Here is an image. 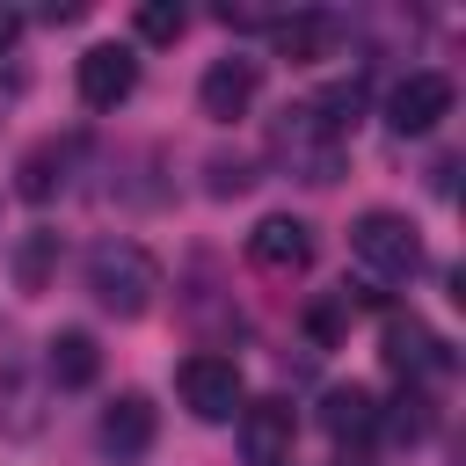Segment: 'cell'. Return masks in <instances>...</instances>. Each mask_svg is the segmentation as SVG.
I'll return each instance as SVG.
<instances>
[{"instance_id": "1", "label": "cell", "mask_w": 466, "mask_h": 466, "mask_svg": "<svg viewBox=\"0 0 466 466\" xmlns=\"http://www.w3.org/2000/svg\"><path fill=\"white\" fill-rule=\"evenodd\" d=\"M87 291H95V306L102 313H116V320H138L146 306H153V291H160V262L138 248V240H124V233H102L95 248H87Z\"/></svg>"}, {"instance_id": "2", "label": "cell", "mask_w": 466, "mask_h": 466, "mask_svg": "<svg viewBox=\"0 0 466 466\" xmlns=\"http://www.w3.org/2000/svg\"><path fill=\"white\" fill-rule=\"evenodd\" d=\"M269 153L299 175V182H335L342 175V160H350V138L313 109V102H284L277 116H269Z\"/></svg>"}, {"instance_id": "3", "label": "cell", "mask_w": 466, "mask_h": 466, "mask_svg": "<svg viewBox=\"0 0 466 466\" xmlns=\"http://www.w3.org/2000/svg\"><path fill=\"white\" fill-rule=\"evenodd\" d=\"M350 255L364 262L371 284H408L422 269V233L400 218V211H357L350 226Z\"/></svg>"}, {"instance_id": "4", "label": "cell", "mask_w": 466, "mask_h": 466, "mask_svg": "<svg viewBox=\"0 0 466 466\" xmlns=\"http://www.w3.org/2000/svg\"><path fill=\"white\" fill-rule=\"evenodd\" d=\"M175 393H182V408H189L197 422H233V415L248 408V379H240V364L218 357V350L182 357V364H175Z\"/></svg>"}, {"instance_id": "5", "label": "cell", "mask_w": 466, "mask_h": 466, "mask_svg": "<svg viewBox=\"0 0 466 466\" xmlns=\"http://www.w3.org/2000/svg\"><path fill=\"white\" fill-rule=\"evenodd\" d=\"M444 116H451V73H437V66L408 73V80L386 95V131H393V138H422V131H437Z\"/></svg>"}, {"instance_id": "6", "label": "cell", "mask_w": 466, "mask_h": 466, "mask_svg": "<svg viewBox=\"0 0 466 466\" xmlns=\"http://www.w3.org/2000/svg\"><path fill=\"white\" fill-rule=\"evenodd\" d=\"M248 262L262 277H306L313 269V226L291 218V211H269L255 233H248Z\"/></svg>"}, {"instance_id": "7", "label": "cell", "mask_w": 466, "mask_h": 466, "mask_svg": "<svg viewBox=\"0 0 466 466\" xmlns=\"http://www.w3.org/2000/svg\"><path fill=\"white\" fill-rule=\"evenodd\" d=\"M379 342H386L379 357H386L408 386H415V379H444V371H451V342H444V335H430L415 313H386V335H379Z\"/></svg>"}, {"instance_id": "8", "label": "cell", "mask_w": 466, "mask_h": 466, "mask_svg": "<svg viewBox=\"0 0 466 466\" xmlns=\"http://www.w3.org/2000/svg\"><path fill=\"white\" fill-rule=\"evenodd\" d=\"M73 87H80L87 109H116V102H131V87H138V58H131V44H87L80 66H73Z\"/></svg>"}, {"instance_id": "9", "label": "cell", "mask_w": 466, "mask_h": 466, "mask_svg": "<svg viewBox=\"0 0 466 466\" xmlns=\"http://www.w3.org/2000/svg\"><path fill=\"white\" fill-rule=\"evenodd\" d=\"M291 444H299V408L291 400H248L240 408V451L248 466H291Z\"/></svg>"}, {"instance_id": "10", "label": "cell", "mask_w": 466, "mask_h": 466, "mask_svg": "<svg viewBox=\"0 0 466 466\" xmlns=\"http://www.w3.org/2000/svg\"><path fill=\"white\" fill-rule=\"evenodd\" d=\"M255 87H262V66H255V58H211L204 80H197V109H204L211 124H233V116H248Z\"/></svg>"}, {"instance_id": "11", "label": "cell", "mask_w": 466, "mask_h": 466, "mask_svg": "<svg viewBox=\"0 0 466 466\" xmlns=\"http://www.w3.org/2000/svg\"><path fill=\"white\" fill-rule=\"evenodd\" d=\"M153 430H160V415H153V400L146 393H116L109 408H102V451L116 459V466H138L146 451H153Z\"/></svg>"}, {"instance_id": "12", "label": "cell", "mask_w": 466, "mask_h": 466, "mask_svg": "<svg viewBox=\"0 0 466 466\" xmlns=\"http://www.w3.org/2000/svg\"><path fill=\"white\" fill-rule=\"evenodd\" d=\"M269 44H277L291 66H320V58H335V44H342V15H328V7L277 15V22H269Z\"/></svg>"}, {"instance_id": "13", "label": "cell", "mask_w": 466, "mask_h": 466, "mask_svg": "<svg viewBox=\"0 0 466 466\" xmlns=\"http://www.w3.org/2000/svg\"><path fill=\"white\" fill-rule=\"evenodd\" d=\"M379 393L371 386H335L328 400H320V430L335 437V444H371L379 437Z\"/></svg>"}, {"instance_id": "14", "label": "cell", "mask_w": 466, "mask_h": 466, "mask_svg": "<svg viewBox=\"0 0 466 466\" xmlns=\"http://www.w3.org/2000/svg\"><path fill=\"white\" fill-rule=\"evenodd\" d=\"M66 175H73V138H44V146H29L22 167H15V197H22V204H51V197L66 189Z\"/></svg>"}, {"instance_id": "15", "label": "cell", "mask_w": 466, "mask_h": 466, "mask_svg": "<svg viewBox=\"0 0 466 466\" xmlns=\"http://www.w3.org/2000/svg\"><path fill=\"white\" fill-rule=\"evenodd\" d=\"M95 371H102V350H95L87 328H58V335L44 342V379H51V386L80 393V386H95Z\"/></svg>"}, {"instance_id": "16", "label": "cell", "mask_w": 466, "mask_h": 466, "mask_svg": "<svg viewBox=\"0 0 466 466\" xmlns=\"http://www.w3.org/2000/svg\"><path fill=\"white\" fill-rule=\"evenodd\" d=\"M51 269H58V233H51V226H29V233L15 240V284H22V291H44Z\"/></svg>"}, {"instance_id": "17", "label": "cell", "mask_w": 466, "mask_h": 466, "mask_svg": "<svg viewBox=\"0 0 466 466\" xmlns=\"http://www.w3.org/2000/svg\"><path fill=\"white\" fill-rule=\"evenodd\" d=\"M204 189H211V197H248V189H255V160L211 153V160H204Z\"/></svg>"}, {"instance_id": "18", "label": "cell", "mask_w": 466, "mask_h": 466, "mask_svg": "<svg viewBox=\"0 0 466 466\" xmlns=\"http://www.w3.org/2000/svg\"><path fill=\"white\" fill-rule=\"evenodd\" d=\"M0 386H7V437H36V430H44V408H36V386H29L22 371H7Z\"/></svg>"}, {"instance_id": "19", "label": "cell", "mask_w": 466, "mask_h": 466, "mask_svg": "<svg viewBox=\"0 0 466 466\" xmlns=\"http://www.w3.org/2000/svg\"><path fill=\"white\" fill-rule=\"evenodd\" d=\"M182 29H189L182 0H146V7H138V36H146V44H175Z\"/></svg>"}, {"instance_id": "20", "label": "cell", "mask_w": 466, "mask_h": 466, "mask_svg": "<svg viewBox=\"0 0 466 466\" xmlns=\"http://www.w3.org/2000/svg\"><path fill=\"white\" fill-rule=\"evenodd\" d=\"M386 422H393V437H400V444H415V437H430V400L408 386V393L393 400V415H379V430H386Z\"/></svg>"}, {"instance_id": "21", "label": "cell", "mask_w": 466, "mask_h": 466, "mask_svg": "<svg viewBox=\"0 0 466 466\" xmlns=\"http://www.w3.org/2000/svg\"><path fill=\"white\" fill-rule=\"evenodd\" d=\"M342 320H350V299L335 291V299H320V306H306V335L320 342V350H335L342 342Z\"/></svg>"}, {"instance_id": "22", "label": "cell", "mask_w": 466, "mask_h": 466, "mask_svg": "<svg viewBox=\"0 0 466 466\" xmlns=\"http://www.w3.org/2000/svg\"><path fill=\"white\" fill-rule=\"evenodd\" d=\"M15 36H22V15H15V7H0V58L15 51Z\"/></svg>"}, {"instance_id": "23", "label": "cell", "mask_w": 466, "mask_h": 466, "mask_svg": "<svg viewBox=\"0 0 466 466\" xmlns=\"http://www.w3.org/2000/svg\"><path fill=\"white\" fill-rule=\"evenodd\" d=\"M342 466H364V459H342Z\"/></svg>"}]
</instances>
